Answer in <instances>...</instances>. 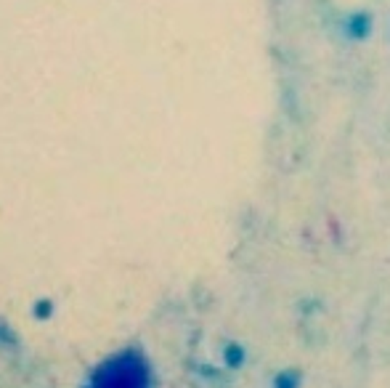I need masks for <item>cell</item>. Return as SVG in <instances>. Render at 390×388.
I'll return each mask as SVG.
<instances>
[{
    "mask_svg": "<svg viewBox=\"0 0 390 388\" xmlns=\"http://www.w3.org/2000/svg\"><path fill=\"white\" fill-rule=\"evenodd\" d=\"M271 388H303V372L298 367L279 370V372L273 375Z\"/></svg>",
    "mask_w": 390,
    "mask_h": 388,
    "instance_id": "obj_2",
    "label": "cell"
},
{
    "mask_svg": "<svg viewBox=\"0 0 390 388\" xmlns=\"http://www.w3.org/2000/svg\"><path fill=\"white\" fill-rule=\"evenodd\" d=\"M93 388H149V370L139 357H120L101 370Z\"/></svg>",
    "mask_w": 390,
    "mask_h": 388,
    "instance_id": "obj_1",
    "label": "cell"
},
{
    "mask_svg": "<svg viewBox=\"0 0 390 388\" xmlns=\"http://www.w3.org/2000/svg\"><path fill=\"white\" fill-rule=\"evenodd\" d=\"M244 359H247V351L239 343H229V346L223 348V362H226L229 370H239L244 365Z\"/></svg>",
    "mask_w": 390,
    "mask_h": 388,
    "instance_id": "obj_3",
    "label": "cell"
}]
</instances>
